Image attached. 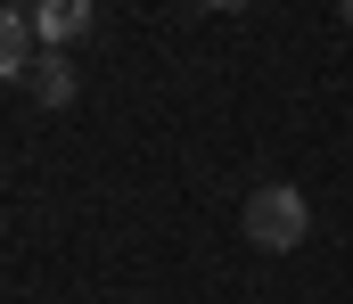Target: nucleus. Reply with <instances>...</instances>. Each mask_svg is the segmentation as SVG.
I'll return each instance as SVG.
<instances>
[{
    "mask_svg": "<svg viewBox=\"0 0 353 304\" xmlns=\"http://www.w3.org/2000/svg\"><path fill=\"white\" fill-rule=\"evenodd\" d=\"M239 222H247V239H255L263 255H296L304 230H312V205H304V190H288V181H263Z\"/></svg>",
    "mask_w": 353,
    "mask_h": 304,
    "instance_id": "obj_1",
    "label": "nucleus"
},
{
    "mask_svg": "<svg viewBox=\"0 0 353 304\" xmlns=\"http://www.w3.org/2000/svg\"><path fill=\"white\" fill-rule=\"evenodd\" d=\"M33 41H41V33H33V17H25V8H0V83L33 74V58H41Z\"/></svg>",
    "mask_w": 353,
    "mask_h": 304,
    "instance_id": "obj_2",
    "label": "nucleus"
},
{
    "mask_svg": "<svg viewBox=\"0 0 353 304\" xmlns=\"http://www.w3.org/2000/svg\"><path fill=\"white\" fill-rule=\"evenodd\" d=\"M33 99L41 107H74V58L66 50H41L33 58Z\"/></svg>",
    "mask_w": 353,
    "mask_h": 304,
    "instance_id": "obj_3",
    "label": "nucleus"
},
{
    "mask_svg": "<svg viewBox=\"0 0 353 304\" xmlns=\"http://www.w3.org/2000/svg\"><path fill=\"white\" fill-rule=\"evenodd\" d=\"M83 25H90V8H83V0H50V8H33V33H41L50 50H58V41H74Z\"/></svg>",
    "mask_w": 353,
    "mask_h": 304,
    "instance_id": "obj_4",
    "label": "nucleus"
},
{
    "mask_svg": "<svg viewBox=\"0 0 353 304\" xmlns=\"http://www.w3.org/2000/svg\"><path fill=\"white\" fill-rule=\"evenodd\" d=\"M345 25H353V0H345Z\"/></svg>",
    "mask_w": 353,
    "mask_h": 304,
    "instance_id": "obj_5",
    "label": "nucleus"
}]
</instances>
